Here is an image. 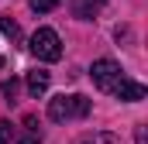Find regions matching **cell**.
Segmentation results:
<instances>
[{"label":"cell","instance_id":"4fadbf2b","mask_svg":"<svg viewBox=\"0 0 148 144\" xmlns=\"http://www.w3.org/2000/svg\"><path fill=\"white\" fill-rule=\"evenodd\" d=\"M0 69H3V58H0Z\"/></svg>","mask_w":148,"mask_h":144},{"label":"cell","instance_id":"277c9868","mask_svg":"<svg viewBox=\"0 0 148 144\" xmlns=\"http://www.w3.org/2000/svg\"><path fill=\"white\" fill-rule=\"evenodd\" d=\"M114 96H117V100H127V103H138V100H145V86L121 75V82L114 86Z\"/></svg>","mask_w":148,"mask_h":144},{"label":"cell","instance_id":"9c48e42d","mask_svg":"<svg viewBox=\"0 0 148 144\" xmlns=\"http://www.w3.org/2000/svg\"><path fill=\"white\" fill-rule=\"evenodd\" d=\"M31 3V10H38V14H48V10H55L62 0H28Z\"/></svg>","mask_w":148,"mask_h":144},{"label":"cell","instance_id":"6da1fadb","mask_svg":"<svg viewBox=\"0 0 148 144\" xmlns=\"http://www.w3.org/2000/svg\"><path fill=\"white\" fill-rule=\"evenodd\" d=\"M90 113V100L86 96H79V93H73V96H55L52 103H48V117L55 120V124H66V120H83Z\"/></svg>","mask_w":148,"mask_h":144},{"label":"cell","instance_id":"3957f363","mask_svg":"<svg viewBox=\"0 0 148 144\" xmlns=\"http://www.w3.org/2000/svg\"><path fill=\"white\" fill-rule=\"evenodd\" d=\"M90 75H93V86L100 93H114V86L121 82V65L110 62V58H97L93 69H90Z\"/></svg>","mask_w":148,"mask_h":144},{"label":"cell","instance_id":"5b68a950","mask_svg":"<svg viewBox=\"0 0 148 144\" xmlns=\"http://www.w3.org/2000/svg\"><path fill=\"white\" fill-rule=\"evenodd\" d=\"M100 10H103V0H73V14L83 17V21H90V17L100 14Z\"/></svg>","mask_w":148,"mask_h":144},{"label":"cell","instance_id":"7a4b0ae2","mask_svg":"<svg viewBox=\"0 0 148 144\" xmlns=\"http://www.w3.org/2000/svg\"><path fill=\"white\" fill-rule=\"evenodd\" d=\"M31 55L41 58V62H59L62 58V38L52 28H38L31 35Z\"/></svg>","mask_w":148,"mask_h":144},{"label":"cell","instance_id":"ba28073f","mask_svg":"<svg viewBox=\"0 0 148 144\" xmlns=\"http://www.w3.org/2000/svg\"><path fill=\"white\" fill-rule=\"evenodd\" d=\"M0 31L10 38V41H14V38H21V28H17V21H10V14H7V17H0Z\"/></svg>","mask_w":148,"mask_h":144},{"label":"cell","instance_id":"8992f818","mask_svg":"<svg viewBox=\"0 0 148 144\" xmlns=\"http://www.w3.org/2000/svg\"><path fill=\"white\" fill-rule=\"evenodd\" d=\"M45 89H48V72L45 69H35V72H28V93H31V96H41V93H45Z\"/></svg>","mask_w":148,"mask_h":144},{"label":"cell","instance_id":"52a82bcc","mask_svg":"<svg viewBox=\"0 0 148 144\" xmlns=\"http://www.w3.org/2000/svg\"><path fill=\"white\" fill-rule=\"evenodd\" d=\"M76 144H117V137H114V134H107V130H97V134H86V137H79Z\"/></svg>","mask_w":148,"mask_h":144},{"label":"cell","instance_id":"7c38bea8","mask_svg":"<svg viewBox=\"0 0 148 144\" xmlns=\"http://www.w3.org/2000/svg\"><path fill=\"white\" fill-rule=\"evenodd\" d=\"M134 141H138V144H148V141H145V127H138V130H134Z\"/></svg>","mask_w":148,"mask_h":144},{"label":"cell","instance_id":"30bf717a","mask_svg":"<svg viewBox=\"0 0 148 144\" xmlns=\"http://www.w3.org/2000/svg\"><path fill=\"white\" fill-rule=\"evenodd\" d=\"M0 144H14V127L7 120H0Z\"/></svg>","mask_w":148,"mask_h":144},{"label":"cell","instance_id":"8fae6325","mask_svg":"<svg viewBox=\"0 0 148 144\" xmlns=\"http://www.w3.org/2000/svg\"><path fill=\"white\" fill-rule=\"evenodd\" d=\"M14 93H17V82H14V79H10V82H3V96H10V100H14Z\"/></svg>","mask_w":148,"mask_h":144}]
</instances>
